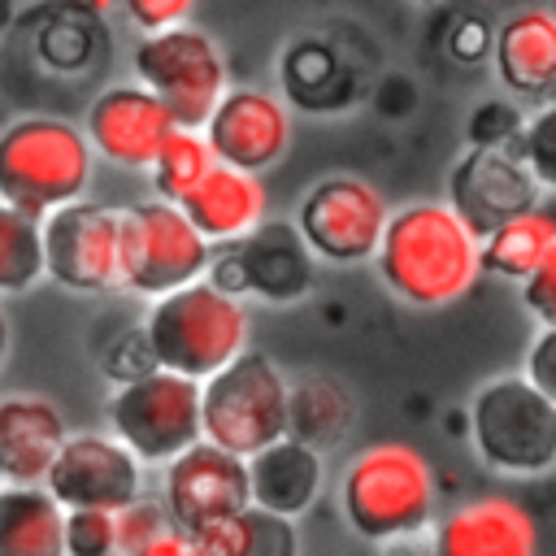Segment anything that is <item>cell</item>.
I'll return each instance as SVG.
<instances>
[{
    "mask_svg": "<svg viewBox=\"0 0 556 556\" xmlns=\"http://www.w3.org/2000/svg\"><path fill=\"white\" fill-rule=\"evenodd\" d=\"M374 265L395 300L413 308H447L478 287L482 243L443 200H417L391 213Z\"/></svg>",
    "mask_w": 556,
    "mask_h": 556,
    "instance_id": "6da1fadb",
    "label": "cell"
},
{
    "mask_svg": "<svg viewBox=\"0 0 556 556\" xmlns=\"http://www.w3.org/2000/svg\"><path fill=\"white\" fill-rule=\"evenodd\" d=\"M139 330L156 369L187 382H208L248 352L252 321L243 300L217 291L213 282H191L174 295L152 300Z\"/></svg>",
    "mask_w": 556,
    "mask_h": 556,
    "instance_id": "7a4b0ae2",
    "label": "cell"
},
{
    "mask_svg": "<svg viewBox=\"0 0 556 556\" xmlns=\"http://www.w3.org/2000/svg\"><path fill=\"white\" fill-rule=\"evenodd\" d=\"M339 504L348 526L378 547L421 534L434 517V469L400 439L374 443L352 456L339 478Z\"/></svg>",
    "mask_w": 556,
    "mask_h": 556,
    "instance_id": "3957f363",
    "label": "cell"
},
{
    "mask_svg": "<svg viewBox=\"0 0 556 556\" xmlns=\"http://www.w3.org/2000/svg\"><path fill=\"white\" fill-rule=\"evenodd\" d=\"M87 135L48 113L13 117L0 126V204L43 222L48 213L83 200L91 182Z\"/></svg>",
    "mask_w": 556,
    "mask_h": 556,
    "instance_id": "277c9868",
    "label": "cell"
},
{
    "mask_svg": "<svg viewBox=\"0 0 556 556\" xmlns=\"http://www.w3.org/2000/svg\"><path fill=\"white\" fill-rule=\"evenodd\" d=\"M287 374L265 352H243L200 382V439L226 456L252 460L287 439Z\"/></svg>",
    "mask_w": 556,
    "mask_h": 556,
    "instance_id": "5b68a950",
    "label": "cell"
},
{
    "mask_svg": "<svg viewBox=\"0 0 556 556\" xmlns=\"http://www.w3.org/2000/svg\"><path fill=\"white\" fill-rule=\"evenodd\" d=\"M469 443L486 469L539 478L556 469V408L521 374L491 378L469 400Z\"/></svg>",
    "mask_w": 556,
    "mask_h": 556,
    "instance_id": "8992f818",
    "label": "cell"
},
{
    "mask_svg": "<svg viewBox=\"0 0 556 556\" xmlns=\"http://www.w3.org/2000/svg\"><path fill=\"white\" fill-rule=\"evenodd\" d=\"M130 65H135V83L169 109L178 130H204V122L230 91L226 52L208 30L191 22L161 35H143L135 43Z\"/></svg>",
    "mask_w": 556,
    "mask_h": 556,
    "instance_id": "52a82bcc",
    "label": "cell"
},
{
    "mask_svg": "<svg viewBox=\"0 0 556 556\" xmlns=\"http://www.w3.org/2000/svg\"><path fill=\"white\" fill-rule=\"evenodd\" d=\"M117 248H122V287L135 295L161 300L191 282H204L213 248L182 217L178 204L148 200L117 213Z\"/></svg>",
    "mask_w": 556,
    "mask_h": 556,
    "instance_id": "ba28073f",
    "label": "cell"
},
{
    "mask_svg": "<svg viewBox=\"0 0 556 556\" xmlns=\"http://www.w3.org/2000/svg\"><path fill=\"white\" fill-rule=\"evenodd\" d=\"M109 434L139 460V465H169L187 447L200 443V382L178 374L152 369L113 387L109 404Z\"/></svg>",
    "mask_w": 556,
    "mask_h": 556,
    "instance_id": "9c48e42d",
    "label": "cell"
},
{
    "mask_svg": "<svg viewBox=\"0 0 556 556\" xmlns=\"http://www.w3.org/2000/svg\"><path fill=\"white\" fill-rule=\"evenodd\" d=\"M391 222V204L382 200V191L356 174H330L321 178L295 213V230L304 239V248L313 252V261H330V265H361L374 261L382 230Z\"/></svg>",
    "mask_w": 556,
    "mask_h": 556,
    "instance_id": "30bf717a",
    "label": "cell"
},
{
    "mask_svg": "<svg viewBox=\"0 0 556 556\" xmlns=\"http://www.w3.org/2000/svg\"><path fill=\"white\" fill-rule=\"evenodd\" d=\"M204 282L235 300L252 295L261 304H295L313 287V252L304 248L295 222L265 217L252 235L213 252Z\"/></svg>",
    "mask_w": 556,
    "mask_h": 556,
    "instance_id": "8fae6325",
    "label": "cell"
},
{
    "mask_svg": "<svg viewBox=\"0 0 556 556\" xmlns=\"http://www.w3.org/2000/svg\"><path fill=\"white\" fill-rule=\"evenodd\" d=\"M43 239V278L65 291H109L122 287V248H117V213L91 200H74L39 222Z\"/></svg>",
    "mask_w": 556,
    "mask_h": 556,
    "instance_id": "7c38bea8",
    "label": "cell"
},
{
    "mask_svg": "<svg viewBox=\"0 0 556 556\" xmlns=\"http://www.w3.org/2000/svg\"><path fill=\"white\" fill-rule=\"evenodd\" d=\"M43 491L65 513H117L143 495V465L104 430H78L61 443Z\"/></svg>",
    "mask_w": 556,
    "mask_h": 556,
    "instance_id": "4fadbf2b",
    "label": "cell"
},
{
    "mask_svg": "<svg viewBox=\"0 0 556 556\" xmlns=\"http://www.w3.org/2000/svg\"><path fill=\"white\" fill-rule=\"evenodd\" d=\"M161 508L174 530L191 534L208 521L235 517L248 508V469L239 456H226L213 443L187 447L161 469Z\"/></svg>",
    "mask_w": 556,
    "mask_h": 556,
    "instance_id": "5bb4252c",
    "label": "cell"
},
{
    "mask_svg": "<svg viewBox=\"0 0 556 556\" xmlns=\"http://www.w3.org/2000/svg\"><path fill=\"white\" fill-rule=\"evenodd\" d=\"M200 135L217 165L261 178V169L278 165L291 148V113L261 87H230Z\"/></svg>",
    "mask_w": 556,
    "mask_h": 556,
    "instance_id": "9a60e30c",
    "label": "cell"
},
{
    "mask_svg": "<svg viewBox=\"0 0 556 556\" xmlns=\"http://www.w3.org/2000/svg\"><path fill=\"white\" fill-rule=\"evenodd\" d=\"M174 117L169 109L143 91L139 83H113L104 87L91 109H87V148L91 156H104L122 169H152L156 152L165 148V139L174 135Z\"/></svg>",
    "mask_w": 556,
    "mask_h": 556,
    "instance_id": "2e32d148",
    "label": "cell"
},
{
    "mask_svg": "<svg viewBox=\"0 0 556 556\" xmlns=\"http://www.w3.org/2000/svg\"><path fill=\"white\" fill-rule=\"evenodd\" d=\"M539 187L530 178V169L521 165L517 152H482L469 148L452 178H447V208L482 239L495 226H504L508 217L526 213L530 204H539Z\"/></svg>",
    "mask_w": 556,
    "mask_h": 556,
    "instance_id": "e0dca14e",
    "label": "cell"
},
{
    "mask_svg": "<svg viewBox=\"0 0 556 556\" xmlns=\"http://www.w3.org/2000/svg\"><path fill=\"white\" fill-rule=\"evenodd\" d=\"M434 556H539V526L513 495H478L434 530Z\"/></svg>",
    "mask_w": 556,
    "mask_h": 556,
    "instance_id": "ac0fdd59",
    "label": "cell"
},
{
    "mask_svg": "<svg viewBox=\"0 0 556 556\" xmlns=\"http://www.w3.org/2000/svg\"><path fill=\"white\" fill-rule=\"evenodd\" d=\"M65 439L70 430L52 400L4 395L0 400V486H43Z\"/></svg>",
    "mask_w": 556,
    "mask_h": 556,
    "instance_id": "d6986e66",
    "label": "cell"
},
{
    "mask_svg": "<svg viewBox=\"0 0 556 556\" xmlns=\"http://www.w3.org/2000/svg\"><path fill=\"white\" fill-rule=\"evenodd\" d=\"M182 217L204 235L208 248H230L243 235H252L265 213H269V191L256 174L230 169V165H213L204 174V182L178 204Z\"/></svg>",
    "mask_w": 556,
    "mask_h": 556,
    "instance_id": "ffe728a7",
    "label": "cell"
},
{
    "mask_svg": "<svg viewBox=\"0 0 556 556\" xmlns=\"http://www.w3.org/2000/svg\"><path fill=\"white\" fill-rule=\"evenodd\" d=\"M243 469H248V504L261 513L287 517V521L308 513V504L317 500L321 478H326L321 452H313L295 439H278L274 447L243 460Z\"/></svg>",
    "mask_w": 556,
    "mask_h": 556,
    "instance_id": "44dd1931",
    "label": "cell"
},
{
    "mask_svg": "<svg viewBox=\"0 0 556 556\" xmlns=\"http://www.w3.org/2000/svg\"><path fill=\"white\" fill-rule=\"evenodd\" d=\"M495 74L517 96L556 91V13L552 9H517L491 39Z\"/></svg>",
    "mask_w": 556,
    "mask_h": 556,
    "instance_id": "7402d4cb",
    "label": "cell"
},
{
    "mask_svg": "<svg viewBox=\"0 0 556 556\" xmlns=\"http://www.w3.org/2000/svg\"><path fill=\"white\" fill-rule=\"evenodd\" d=\"M478 243H482V274L526 282L534 265L556 248V195H539V204L508 217Z\"/></svg>",
    "mask_w": 556,
    "mask_h": 556,
    "instance_id": "603a6c76",
    "label": "cell"
},
{
    "mask_svg": "<svg viewBox=\"0 0 556 556\" xmlns=\"http://www.w3.org/2000/svg\"><path fill=\"white\" fill-rule=\"evenodd\" d=\"M0 556H65V508L43 486H0Z\"/></svg>",
    "mask_w": 556,
    "mask_h": 556,
    "instance_id": "cb8c5ba5",
    "label": "cell"
},
{
    "mask_svg": "<svg viewBox=\"0 0 556 556\" xmlns=\"http://www.w3.org/2000/svg\"><path fill=\"white\" fill-rule=\"evenodd\" d=\"M352 395L326 374H304L287 387V439L313 452L334 447L352 430Z\"/></svg>",
    "mask_w": 556,
    "mask_h": 556,
    "instance_id": "d4e9b609",
    "label": "cell"
},
{
    "mask_svg": "<svg viewBox=\"0 0 556 556\" xmlns=\"http://www.w3.org/2000/svg\"><path fill=\"white\" fill-rule=\"evenodd\" d=\"M213 165H217V161H213V152H208V143H204L200 130H174V135L165 139V148L156 152V161H152L156 200L182 204V200L204 182V174H208Z\"/></svg>",
    "mask_w": 556,
    "mask_h": 556,
    "instance_id": "484cf974",
    "label": "cell"
},
{
    "mask_svg": "<svg viewBox=\"0 0 556 556\" xmlns=\"http://www.w3.org/2000/svg\"><path fill=\"white\" fill-rule=\"evenodd\" d=\"M43 278L39 222L0 204V295H17Z\"/></svg>",
    "mask_w": 556,
    "mask_h": 556,
    "instance_id": "4316f807",
    "label": "cell"
},
{
    "mask_svg": "<svg viewBox=\"0 0 556 556\" xmlns=\"http://www.w3.org/2000/svg\"><path fill=\"white\" fill-rule=\"evenodd\" d=\"M517 156L521 165L530 169L534 187L543 195H556V100L539 104L526 126H521V139H517Z\"/></svg>",
    "mask_w": 556,
    "mask_h": 556,
    "instance_id": "83f0119b",
    "label": "cell"
},
{
    "mask_svg": "<svg viewBox=\"0 0 556 556\" xmlns=\"http://www.w3.org/2000/svg\"><path fill=\"white\" fill-rule=\"evenodd\" d=\"M526 113L508 100H486L469 113V143L482 152H517Z\"/></svg>",
    "mask_w": 556,
    "mask_h": 556,
    "instance_id": "f1b7e54d",
    "label": "cell"
},
{
    "mask_svg": "<svg viewBox=\"0 0 556 556\" xmlns=\"http://www.w3.org/2000/svg\"><path fill=\"white\" fill-rule=\"evenodd\" d=\"M239 521H243V547H239V556H300L295 521L274 517V513H261L252 504L239 513Z\"/></svg>",
    "mask_w": 556,
    "mask_h": 556,
    "instance_id": "f546056e",
    "label": "cell"
},
{
    "mask_svg": "<svg viewBox=\"0 0 556 556\" xmlns=\"http://www.w3.org/2000/svg\"><path fill=\"white\" fill-rule=\"evenodd\" d=\"M169 526V517H165V508H161V500H148V495H139V500H130L126 508H117L113 513V534H117V556H135L143 543H152L161 530Z\"/></svg>",
    "mask_w": 556,
    "mask_h": 556,
    "instance_id": "4dcf8cb0",
    "label": "cell"
},
{
    "mask_svg": "<svg viewBox=\"0 0 556 556\" xmlns=\"http://www.w3.org/2000/svg\"><path fill=\"white\" fill-rule=\"evenodd\" d=\"M65 556H117L113 513H65Z\"/></svg>",
    "mask_w": 556,
    "mask_h": 556,
    "instance_id": "1f68e13d",
    "label": "cell"
},
{
    "mask_svg": "<svg viewBox=\"0 0 556 556\" xmlns=\"http://www.w3.org/2000/svg\"><path fill=\"white\" fill-rule=\"evenodd\" d=\"M521 300L530 308V317L539 321V330L556 326V248L534 265V274L521 282Z\"/></svg>",
    "mask_w": 556,
    "mask_h": 556,
    "instance_id": "d6a6232c",
    "label": "cell"
},
{
    "mask_svg": "<svg viewBox=\"0 0 556 556\" xmlns=\"http://www.w3.org/2000/svg\"><path fill=\"white\" fill-rule=\"evenodd\" d=\"M521 378H526V382L556 408V326L534 334V343H530V352H526V369H521Z\"/></svg>",
    "mask_w": 556,
    "mask_h": 556,
    "instance_id": "836d02e7",
    "label": "cell"
},
{
    "mask_svg": "<svg viewBox=\"0 0 556 556\" xmlns=\"http://www.w3.org/2000/svg\"><path fill=\"white\" fill-rule=\"evenodd\" d=\"M143 35H161V30H174L191 17V4L187 0H130L122 9Z\"/></svg>",
    "mask_w": 556,
    "mask_h": 556,
    "instance_id": "e575fe53",
    "label": "cell"
},
{
    "mask_svg": "<svg viewBox=\"0 0 556 556\" xmlns=\"http://www.w3.org/2000/svg\"><path fill=\"white\" fill-rule=\"evenodd\" d=\"M191 543H195L200 556H239V547H243V521H239V513L191 530Z\"/></svg>",
    "mask_w": 556,
    "mask_h": 556,
    "instance_id": "d590c367",
    "label": "cell"
},
{
    "mask_svg": "<svg viewBox=\"0 0 556 556\" xmlns=\"http://www.w3.org/2000/svg\"><path fill=\"white\" fill-rule=\"evenodd\" d=\"M135 556H200L195 552V543H191V534H182V530H174V526H165L152 543H143Z\"/></svg>",
    "mask_w": 556,
    "mask_h": 556,
    "instance_id": "8d00e7d4",
    "label": "cell"
},
{
    "mask_svg": "<svg viewBox=\"0 0 556 556\" xmlns=\"http://www.w3.org/2000/svg\"><path fill=\"white\" fill-rule=\"evenodd\" d=\"M13 17H17V9H13V4H0V35L9 30V22H13Z\"/></svg>",
    "mask_w": 556,
    "mask_h": 556,
    "instance_id": "74e56055",
    "label": "cell"
},
{
    "mask_svg": "<svg viewBox=\"0 0 556 556\" xmlns=\"http://www.w3.org/2000/svg\"><path fill=\"white\" fill-rule=\"evenodd\" d=\"M4 352H9V321H4V313H0V361H4Z\"/></svg>",
    "mask_w": 556,
    "mask_h": 556,
    "instance_id": "f35d334b",
    "label": "cell"
},
{
    "mask_svg": "<svg viewBox=\"0 0 556 556\" xmlns=\"http://www.w3.org/2000/svg\"><path fill=\"white\" fill-rule=\"evenodd\" d=\"M552 13H556V4H552Z\"/></svg>",
    "mask_w": 556,
    "mask_h": 556,
    "instance_id": "ab89813d",
    "label": "cell"
}]
</instances>
